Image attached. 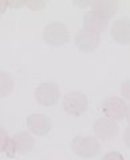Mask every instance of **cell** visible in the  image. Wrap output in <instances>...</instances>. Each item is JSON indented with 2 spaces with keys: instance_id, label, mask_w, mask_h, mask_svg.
I'll return each mask as SVG.
<instances>
[{
  "instance_id": "6da1fadb",
  "label": "cell",
  "mask_w": 130,
  "mask_h": 160,
  "mask_svg": "<svg viewBox=\"0 0 130 160\" xmlns=\"http://www.w3.org/2000/svg\"><path fill=\"white\" fill-rule=\"evenodd\" d=\"M43 39L51 47H62L70 40L68 28L61 22H51L44 27Z\"/></svg>"
},
{
  "instance_id": "7a4b0ae2",
  "label": "cell",
  "mask_w": 130,
  "mask_h": 160,
  "mask_svg": "<svg viewBox=\"0 0 130 160\" xmlns=\"http://www.w3.org/2000/svg\"><path fill=\"white\" fill-rule=\"evenodd\" d=\"M73 152L83 159H93L101 152V144L94 136H75L71 142Z\"/></svg>"
},
{
  "instance_id": "3957f363",
  "label": "cell",
  "mask_w": 130,
  "mask_h": 160,
  "mask_svg": "<svg viewBox=\"0 0 130 160\" xmlns=\"http://www.w3.org/2000/svg\"><path fill=\"white\" fill-rule=\"evenodd\" d=\"M61 96V89L57 83L52 82H43L35 89V99L36 102L44 107H50L57 104Z\"/></svg>"
},
{
  "instance_id": "277c9868",
  "label": "cell",
  "mask_w": 130,
  "mask_h": 160,
  "mask_svg": "<svg viewBox=\"0 0 130 160\" xmlns=\"http://www.w3.org/2000/svg\"><path fill=\"white\" fill-rule=\"evenodd\" d=\"M89 107V100L87 96L84 93L73 91L67 93L63 99V108L68 115H73V116H79L83 112L87 111Z\"/></svg>"
},
{
  "instance_id": "5b68a950",
  "label": "cell",
  "mask_w": 130,
  "mask_h": 160,
  "mask_svg": "<svg viewBox=\"0 0 130 160\" xmlns=\"http://www.w3.org/2000/svg\"><path fill=\"white\" fill-rule=\"evenodd\" d=\"M102 112L105 113V118H109L111 120H121L126 116L127 106L125 100L118 96H110L106 98L102 102Z\"/></svg>"
},
{
  "instance_id": "8992f818",
  "label": "cell",
  "mask_w": 130,
  "mask_h": 160,
  "mask_svg": "<svg viewBox=\"0 0 130 160\" xmlns=\"http://www.w3.org/2000/svg\"><path fill=\"white\" fill-rule=\"evenodd\" d=\"M99 43H101V38L98 33L90 32L87 29H79L75 35V46L79 51L82 52H93L95 48H98Z\"/></svg>"
},
{
  "instance_id": "52a82bcc",
  "label": "cell",
  "mask_w": 130,
  "mask_h": 160,
  "mask_svg": "<svg viewBox=\"0 0 130 160\" xmlns=\"http://www.w3.org/2000/svg\"><path fill=\"white\" fill-rule=\"evenodd\" d=\"M110 35L113 40L122 46L130 44V18H119L111 24Z\"/></svg>"
},
{
  "instance_id": "ba28073f",
  "label": "cell",
  "mask_w": 130,
  "mask_h": 160,
  "mask_svg": "<svg viewBox=\"0 0 130 160\" xmlns=\"http://www.w3.org/2000/svg\"><path fill=\"white\" fill-rule=\"evenodd\" d=\"M119 131L118 123L109 118H99L94 123V132L101 140H111Z\"/></svg>"
},
{
  "instance_id": "9c48e42d",
  "label": "cell",
  "mask_w": 130,
  "mask_h": 160,
  "mask_svg": "<svg viewBox=\"0 0 130 160\" xmlns=\"http://www.w3.org/2000/svg\"><path fill=\"white\" fill-rule=\"evenodd\" d=\"M27 127L34 135L44 136V135H47L51 131L52 124H51V119L46 116V115L34 113L27 118Z\"/></svg>"
},
{
  "instance_id": "30bf717a",
  "label": "cell",
  "mask_w": 130,
  "mask_h": 160,
  "mask_svg": "<svg viewBox=\"0 0 130 160\" xmlns=\"http://www.w3.org/2000/svg\"><path fill=\"white\" fill-rule=\"evenodd\" d=\"M91 8L94 13L109 22V19H111L118 12L119 3L117 0H94L91 2Z\"/></svg>"
},
{
  "instance_id": "8fae6325",
  "label": "cell",
  "mask_w": 130,
  "mask_h": 160,
  "mask_svg": "<svg viewBox=\"0 0 130 160\" xmlns=\"http://www.w3.org/2000/svg\"><path fill=\"white\" fill-rule=\"evenodd\" d=\"M107 27H109L107 20H103L102 18H99L93 11H89L83 15V28L87 29V31L99 35L101 32L106 31Z\"/></svg>"
},
{
  "instance_id": "7c38bea8",
  "label": "cell",
  "mask_w": 130,
  "mask_h": 160,
  "mask_svg": "<svg viewBox=\"0 0 130 160\" xmlns=\"http://www.w3.org/2000/svg\"><path fill=\"white\" fill-rule=\"evenodd\" d=\"M12 139H14L15 147H16V152L20 155L30 153L35 147V139L30 132L20 131V132L15 133V136Z\"/></svg>"
},
{
  "instance_id": "4fadbf2b",
  "label": "cell",
  "mask_w": 130,
  "mask_h": 160,
  "mask_svg": "<svg viewBox=\"0 0 130 160\" xmlns=\"http://www.w3.org/2000/svg\"><path fill=\"white\" fill-rule=\"evenodd\" d=\"M14 87H15L14 78L8 72L0 71V98L8 96L14 91Z\"/></svg>"
},
{
  "instance_id": "5bb4252c",
  "label": "cell",
  "mask_w": 130,
  "mask_h": 160,
  "mask_svg": "<svg viewBox=\"0 0 130 160\" xmlns=\"http://www.w3.org/2000/svg\"><path fill=\"white\" fill-rule=\"evenodd\" d=\"M4 153L7 155V158H15V155L18 153V152H16V147H15V143H14V139H12V138H9L7 146H6V148H4Z\"/></svg>"
},
{
  "instance_id": "9a60e30c",
  "label": "cell",
  "mask_w": 130,
  "mask_h": 160,
  "mask_svg": "<svg viewBox=\"0 0 130 160\" xmlns=\"http://www.w3.org/2000/svg\"><path fill=\"white\" fill-rule=\"evenodd\" d=\"M8 140H9V135H8V132H7L4 128L0 127V153L4 152V148H6L7 143H8Z\"/></svg>"
},
{
  "instance_id": "2e32d148",
  "label": "cell",
  "mask_w": 130,
  "mask_h": 160,
  "mask_svg": "<svg viewBox=\"0 0 130 160\" xmlns=\"http://www.w3.org/2000/svg\"><path fill=\"white\" fill-rule=\"evenodd\" d=\"M121 95L123 99L130 100V79L123 80L121 83Z\"/></svg>"
},
{
  "instance_id": "e0dca14e",
  "label": "cell",
  "mask_w": 130,
  "mask_h": 160,
  "mask_svg": "<svg viewBox=\"0 0 130 160\" xmlns=\"http://www.w3.org/2000/svg\"><path fill=\"white\" fill-rule=\"evenodd\" d=\"M26 6L30 8V9H34V11H36V9H42L46 7V2H36V0H26Z\"/></svg>"
},
{
  "instance_id": "ac0fdd59",
  "label": "cell",
  "mask_w": 130,
  "mask_h": 160,
  "mask_svg": "<svg viewBox=\"0 0 130 160\" xmlns=\"http://www.w3.org/2000/svg\"><path fill=\"white\" fill-rule=\"evenodd\" d=\"M102 160H125V159L118 151H113V152H109V153L105 155L102 158Z\"/></svg>"
},
{
  "instance_id": "d6986e66",
  "label": "cell",
  "mask_w": 130,
  "mask_h": 160,
  "mask_svg": "<svg viewBox=\"0 0 130 160\" xmlns=\"http://www.w3.org/2000/svg\"><path fill=\"white\" fill-rule=\"evenodd\" d=\"M8 3V7H11V8H19V7H22L26 4V0H19V2H15V0H9Z\"/></svg>"
},
{
  "instance_id": "ffe728a7",
  "label": "cell",
  "mask_w": 130,
  "mask_h": 160,
  "mask_svg": "<svg viewBox=\"0 0 130 160\" xmlns=\"http://www.w3.org/2000/svg\"><path fill=\"white\" fill-rule=\"evenodd\" d=\"M123 140H125V143H126V146L130 148V126L126 127V129H125V132H123Z\"/></svg>"
},
{
  "instance_id": "44dd1931",
  "label": "cell",
  "mask_w": 130,
  "mask_h": 160,
  "mask_svg": "<svg viewBox=\"0 0 130 160\" xmlns=\"http://www.w3.org/2000/svg\"><path fill=\"white\" fill-rule=\"evenodd\" d=\"M8 8V3L6 0H0V13L6 12V9Z\"/></svg>"
},
{
  "instance_id": "7402d4cb",
  "label": "cell",
  "mask_w": 130,
  "mask_h": 160,
  "mask_svg": "<svg viewBox=\"0 0 130 160\" xmlns=\"http://www.w3.org/2000/svg\"><path fill=\"white\" fill-rule=\"evenodd\" d=\"M126 119H127V122L130 123V106H127V111H126Z\"/></svg>"
}]
</instances>
